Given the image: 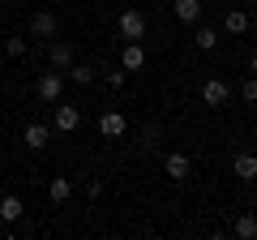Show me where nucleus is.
<instances>
[{"label":"nucleus","instance_id":"3","mask_svg":"<svg viewBox=\"0 0 257 240\" xmlns=\"http://www.w3.org/2000/svg\"><path fill=\"white\" fill-rule=\"evenodd\" d=\"M30 35L52 39V35H56V13H52V9H39L35 18H30Z\"/></svg>","mask_w":257,"mask_h":240},{"label":"nucleus","instance_id":"11","mask_svg":"<svg viewBox=\"0 0 257 240\" xmlns=\"http://www.w3.org/2000/svg\"><path fill=\"white\" fill-rule=\"evenodd\" d=\"M22 210H26V206H22V197H0V219H5V223H18L22 219Z\"/></svg>","mask_w":257,"mask_h":240},{"label":"nucleus","instance_id":"5","mask_svg":"<svg viewBox=\"0 0 257 240\" xmlns=\"http://www.w3.org/2000/svg\"><path fill=\"white\" fill-rule=\"evenodd\" d=\"M202 99L210 103V107H223V103H227V82H219V77H210V82L202 86Z\"/></svg>","mask_w":257,"mask_h":240},{"label":"nucleus","instance_id":"14","mask_svg":"<svg viewBox=\"0 0 257 240\" xmlns=\"http://www.w3.org/2000/svg\"><path fill=\"white\" fill-rule=\"evenodd\" d=\"M69 193H73V185H69L64 176H60V180H52V185H47V197H52L56 206H60V202H69Z\"/></svg>","mask_w":257,"mask_h":240},{"label":"nucleus","instance_id":"22","mask_svg":"<svg viewBox=\"0 0 257 240\" xmlns=\"http://www.w3.org/2000/svg\"><path fill=\"white\" fill-rule=\"evenodd\" d=\"M103 82H107L111 90H120V86H124V73H103Z\"/></svg>","mask_w":257,"mask_h":240},{"label":"nucleus","instance_id":"21","mask_svg":"<svg viewBox=\"0 0 257 240\" xmlns=\"http://www.w3.org/2000/svg\"><path fill=\"white\" fill-rule=\"evenodd\" d=\"M155 142H159V125H150V129H146V133H142V146H146V150H150V146H155Z\"/></svg>","mask_w":257,"mask_h":240},{"label":"nucleus","instance_id":"19","mask_svg":"<svg viewBox=\"0 0 257 240\" xmlns=\"http://www.w3.org/2000/svg\"><path fill=\"white\" fill-rule=\"evenodd\" d=\"M240 94H244V103H257V77H253V73L244 77V86H240Z\"/></svg>","mask_w":257,"mask_h":240},{"label":"nucleus","instance_id":"1","mask_svg":"<svg viewBox=\"0 0 257 240\" xmlns=\"http://www.w3.org/2000/svg\"><path fill=\"white\" fill-rule=\"evenodd\" d=\"M120 35H124L128 43H142V39H146V18H142L138 9L120 13Z\"/></svg>","mask_w":257,"mask_h":240},{"label":"nucleus","instance_id":"4","mask_svg":"<svg viewBox=\"0 0 257 240\" xmlns=\"http://www.w3.org/2000/svg\"><path fill=\"white\" fill-rule=\"evenodd\" d=\"M99 133L111 138V142L124 138V116H120V111H103V116H99Z\"/></svg>","mask_w":257,"mask_h":240},{"label":"nucleus","instance_id":"12","mask_svg":"<svg viewBox=\"0 0 257 240\" xmlns=\"http://www.w3.org/2000/svg\"><path fill=\"white\" fill-rule=\"evenodd\" d=\"M172 9H176L180 22H197V18H202V0H176Z\"/></svg>","mask_w":257,"mask_h":240},{"label":"nucleus","instance_id":"16","mask_svg":"<svg viewBox=\"0 0 257 240\" xmlns=\"http://www.w3.org/2000/svg\"><path fill=\"white\" fill-rule=\"evenodd\" d=\"M193 43L202 47V52H214V43H219V39H214V30H210V26H197V35H193Z\"/></svg>","mask_w":257,"mask_h":240},{"label":"nucleus","instance_id":"17","mask_svg":"<svg viewBox=\"0 0 257 240\" xmlns=\"http://www.w3.org/2000/svg\"><path fill=\"white\" fill-rule=\"evenodd\" d=\"M236 236H244V240L257 236V219H253V214H240V219H236Z\"/></svg>","mask_w":257,"mask_h":240},{"label":"nucleus","instance_id":"20","mask_svg":"<svg viewBox=\"0 0 257 240\" xmlns=\"http://www.w3.org/2000/svg\"><path fill=\"white\" fill-rule=\"evenodd\" d=\"M5 52L9 56H26V39H5Z\"/></svg>","mask_w":257,"mask_h":240},{"label":"nucleus","instance_id":"10","mask_svg":"<svg viewBox=\"0 0 257 240\" xmlns=\"http://www.w3.org/2000/svg\"><path fill=\"white\" fill-rule=\"evenodd\" d=\"M120 65H124L128 73H133V69H142V65H146V47H142V43H128L124 56H120Z\"/></svg>","mask_w":257,"mask_h":240},{"label":"nucleus","instance_id":"7","mask_svg":"<svg viewBox=\"0 0 257 240\" xmlns=\"http://www.w3.org/2000/svg\"><path fill=\"white\" fill-rule=\"evenodd\" d=\"M231 167H236V176H240V180H257V155H248V150H240Z\"/></svg>","mask_w":257,"mask_h":240},{"label":"nucleus","instance_id":"24","mask_svg":"<svg viewBox=\"0 0 257 240\" xmlns=\"http://www.w3.org/2000/svg\"><path fill=\"white\" fill-rule=\"evenodd\" d=\"M248 5H257V0H248Z\"/></svg>","mask_w":257,"mask_h":240},{"label":"nucleus","instance_id":"18","mask_svg":"<svg viewBox=\"0 0 257 240\" xmlns=\"http://www.w3.org/2000/svg\"><path fill=\"white\" fill-rule=\"evenodd\" d=\"M69 77H73L77 86H90V82H94V69H86V65H69Z\"/></svg>","mask_w":257,"mask_h":240},{"label":"nucleus","instance_id":"2","mask_svg":"<svg viewBox=\"0 0 257 240\" xmlns=\"http://www.w3.org/2000/svg\"><path fill=\"white\" fill-rule=\"evenodd\" d=\"M60 90H64L60 73H43V77H39V82H35V94H39V99H43V103H60Z\"/></svg>","mask_w":257,"mask_h":240},{"label":"nucleus","instance_id":"15","mask_svg":"<svg viewBox=\"0 0 257 240\" xmlns=\"http://www.w3.org/2000/svg\"><path fill=\"white\" fill-rule=\"evenodd\" d=\"M223 26H227L231 35H244V30H248V13H244V9H231V13H227V22H223Z\"/></svg>","mask_w":257,"mask_h":240},{"label":"nucleus","instance_id":"8","mask_svg":"<svg viewBox=\"0 0 257 240\" xmlns=\"http://www.w3.org/2000/svg\"><path fill=\"white\" fill-rule=\"evenodd\" d=\"M77 125H82V111L77 107H56V129L60 133H73Z\"/></svg>","mask_w":257,"mask_h":240},{"label":"nucleus","instance_id":"6","mask_svg":"<svg viewBox=\"0 0 257 240\" xmlns=\"http://www.w3.org/2000/svg\"><path fill=\"white\" fill-rule=\"evenodd\" d=\"M163 172L172 176V180H189L193 163H189V159H184V155H167V159H163Z\"/></svg>","mask_w":257,"mask_h":240},{"label":"nucleus","instance_id":"23","mask_svg":"<svg viewBox=\"0 0 257 240\" xmlns=\"http://www.w3.org/2000/svg\"><path fill=\"white\" fill-rule=\"evenodd\" d=\"M248 73H253V77H257V52H253V56H248Z\"/></svg>","mask_w":257,"mask_h":240},{"label":"nucleus","instance_id":"9","mask_svg":"<svg viewBox=\"0 0 257 240\" xmlns=\"http://www.w3.org/2000/svg\"><path fill=\"white\" fill-rule=\"evenodd\" d=\"M22 142H26L30 150H43L47 142H52V133H47L43 125H26V133H22Z\"/></svg>","mask_w":257,"mask_h":240},{"label":"nucleus","instance_id":"13","mask_svg":"<svg viewBox=\"0 0 257 240\" xmlns=\"http://www.w3.org/2000/svg\"><path fill=\"white\" fill-rule=\"evenodd\" d=\"M52 65L56 69H69V65H73V43H64V39H60V43H52Z\"/></svg>","mask_w":257,"mask_h":240}]
</instances>
